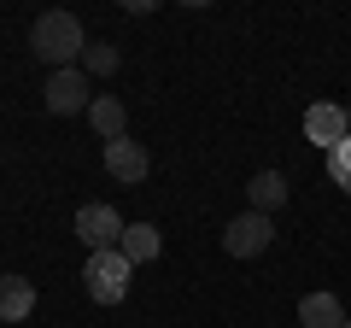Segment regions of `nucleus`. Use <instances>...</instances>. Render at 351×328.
<instances>
[{
  "label": "nucleus",
  "instance_id": "nucleus-1",
  "mask_svg": "<svg viewBox=\"0 0 351 328\" xmlns=\"http://www.w3.org/2000/svg\"><path fill=\"white\" fill-rule=\"evenodd\" d=\"M29 47H36V59H47L53 71H71V59H82L88 36H82V24H76V12H41L36 30H29Z\"/></svg>",
  "mask_w": 351,
  "mask_h": 328
},
{
  "label": "nucleus",
  "instance_id": "nucleus-2",
  "mask_svg": "<svg viewBox=\"0 0 351 328\" xmlns=\"http://www.w3.org/2000/svg\"><path fill=\"white\" fill-rule=\"evenodd\" d=\"M129 270H135V264H129L117 246H112V253H88V270H82L88 299H94V305H117L129 293Z\"/></svg>",
  "mask_w": 351,
  "mask_h": 328
},
{
  "label": "nucleus",
  "instance_id": "nucleus-3",
  "mask_svg": "<svg viewBox=\"0 0 351 328\" xmlns=\"http://www.w3.org/2000/svg\"><path fill=\"white\" fill-rule=\"evenodd\" d=\"M269 240H276V223H269L263 211H240L234 223L223 229V246H228V258H258L263 246H269Z\"/></svg>",
  "mask_w": 351,
  "mask_h": 328
},
{
  "label": "nucleus",
  "instance_id": "nucleus-4",
  "mask_svg": "<svg viewBox=\"0 0 351 328\" xmlns=\"http://www.w3.org/2000/svg\"><path fill=\"white\" fill-rule=\"evenodd\" d=\"M76 235H82L88 253H112L117 240H123V217H117L112 205H82V211H76Z\"/></svg>",
  "mask_w": 351,
  "mask_h": 328
},
{
  "label": "nucleus",
  "instance_id": "nucleus-5",
  "mask_svg": "<svg viewBox=\"0 0 351 328\" xmlns=\"http://www.w3.org/2000/svg\"><path fill=\"white\" fill-rule=\"evenodd\" d=\"M88 106H94V94H88V76L76 71H53L47 76V112L53 117H71V112H88Z\"/></svg>",
  "mask_w": 351,
  "mask_h": 328
},
{
  "label": "nucleus",
  "instance_id": "nucleus-6",
  "mask_svg": "<svg viewBox=\"0 0 351 328\" xmlns=\"http://www.w3.org/2000/svg\"><path fill=\"white\" fill-rule=\"evenodd\" d=\"M346 135H351V117H346V106H334V100H316L311 112H304V141H316V147H328V152H334Z\"/></svg>",
  "mask_w": 351,
  "mask_h": 328
},
{
  "label": "nucleus",
  "instance_id": "nucleus-7",
  "mask_svg": "<svg viewBox=\"0 0 351 328\" xmlns=\"http://www.w3.org/2000/svg\"><path fill=\"white\" fill-rule=\"evenodd\" d=\"M106 170H112L117 182H147V170H152V159H147V147H141V141H112V147H106Z\"/></svg>",
  "mask_w": 351,
  "mask_h": 328
},
{
  "label": "nucleus",
  "instance_id": "nucleus-8",
  "mask_svg": "<svg viewBox=\"0 0 351 328\" xmlns=\"http://www.w3.org/2000/svg\"><path fill=\"white\" fill-rule=\"evenodd\" d=\"M29 311H36V281L0 276V323H24Z\"/></svg>",
  "mask_w": 351,
  "mask_h": 328
},
{
  "label": "nucleus",
  "instance_id": "nucleus-9",
  "mask_svg": "<svg viewBox=\"0 0 351 328\" xmlns=\"http://www.w3.org/2000/svg\"><path fill=\"white\" fill-rule=\"evenodd\" d=\"M287 176H281V170H258V176H252L246 182V200H252V211H263V217H269V211H276V205H287Z\"/></svg>",
  "mask_w": 351,
  "mask_h": 328
},
{
  "label": "nucleus",
  "instance_id": "nucleus-10",
  "mask_svg": "<svg viewBox=\"0 0 351 328\" xmlns=\"http://www.w3.org/2000/svg\"><path fill=\"white\" fill-rule=\"evenodd\" d=\"M158 246H164V235H158L152 223H129L123 240H117V253H123L129 264H152V258H158Z\"/></svg>",
  "mask_w": 351,
  "mask_h": 328
},
{
  "label": "nucleus",
  "instance_id": "nucleus-11",
  "mask_svg": "<svg viewBox=\"0 0 351 328\" xmlns=\"http://www.w3.org/2000/svg\"><path fill=\"white\" fill-rule=\"evenodd\" d=\"M88 117H94V129H100V141H106V147H112V141H123V129H129V112H123V100H112V94H94Z\"/></svg>",
  "mask_w": 351,
  "mask_h": 328
},
{
  "label": "nucleus",
  "instance_id": "nucleus-12",
  "mask_svg": "<svg viewBox=\"0 0 351 328\" xmlns=\"http://www.w3.org/2000/svg\"><path fill=\"white\" fill-rule=\"evenodd\" d=\"M299 323L304 328H346V311H339L334 293H304L299 299Z\"/></svg>",
  "mask_w": 351,
  "mask_h": 328
},
{
  "label": "nucleus",
  "instance_id": "nucleus-13",
  "mask_svg": "<svg viewBox=\"0 0 351 328\" xmlns=\"http://www.w3.org/2000/svg\"><path fill=\"white\" fill-rule=\"evenodd\" d=\"M112 71H117V47L88 41V47H82V76H112Z\"/></svg>",
  "mask_w": 351,
  "mask_h": 328
},
{
  "label": "nucleus",
  "instance_id": "nucleus-14",
  "mask_svg": "<svg viewBox=\"0 0 351 328\" xmlns=\"http://www.w3.org/2000/svg\"><path fill=\"white\" fill-rule=\"evenodd\" d=\"M328 176H334V182H339V188H346V194H351V135H346V141H339V147H334V152H328Z\"/></svg>",
  "mask_w": 351,
  "mask_h": 328
},
{
  "label": "nucleus",
  "instance_id": "nucleus-15",
  "mask_svg": "<svg viewBox=\"0 0 351 328\" xmlns=\"http://www.w3.org/2000/svg\"><path fill=\"white\" fill-rule=\"evenodd\" d=\"M346 117H351V106H346Z\"/></svg>",
  "mask_w": 351,
  "mask_h": 328
},
{
  "label": "nucleus",
  "instance_id": "nucleus-16",
  "mask_svg": "<svg viewBox=\"0 0 351 328\" xmlns=\"http://www.w3.org/2000/svg\"><path fill=\"white\" fill-rule=\"evenodd\" d=\"M346 328H351V323H346Z\"/></svg>",
  "mask_w": 351,
  "mask_h": 328
}]
</instances>
